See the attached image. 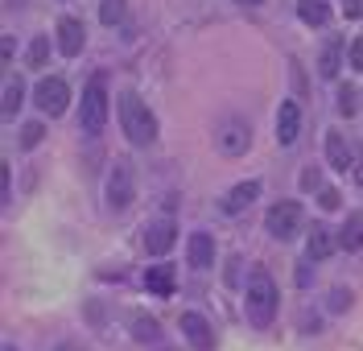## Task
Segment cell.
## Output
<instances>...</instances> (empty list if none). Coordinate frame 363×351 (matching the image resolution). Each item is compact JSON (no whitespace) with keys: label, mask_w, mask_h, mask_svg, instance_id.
<instances>
[{"label":"cell","mask_w":363,"mask_h":351,"mask_svg":"<svg viewBox=\"0 0 363 351\" xmlns=\"http://www.w3.org/2000/svg\"><path fill=\"white\" fill-rule=\"evenodd\" d=\"M116 112H120V128H124V137L133 140V145H153L157 140V116L149 112V104L140 99L136 91H124L116 99Z\"/></svg>","instance_id":"1"},{"label":"cell","mask_w":363,"mask_h":351,"mask_svg":"<svg viewBox=\"0 0 363 351\" xmlns=\"http://www.w3.org/2000/svg\"><path fill=\"white\" fill-rule=\"evenodd\" d=\"M244 306H248L252 327H272L277 318V281L264 264H256L248 273V289H244Z\"/></svg>","instance_id":"2"},{"label":"cell","mask_w":363,"mask_h":351,"mask_svg":"<svg viewBox=\"0 0 363 351\" xmlns=\"http://www.w3.org/2000/svg\"><path fill=\"white\" fill-rule=\"evenodd\" d=\"M79 124H83V133H99L104 124H108V74L104 70H95L87 79V87H83V99H79Z\"/></svg>","instance_id":"3"},{"label":"cell","mask_w":363,"mask_h":351,"mask_svg":"<svg viewBox=\"0 0 363 351\" xmlns=\"http://www.w3.org/2000/svg\"><path fill=\"white\" fill-rule=\"evenodd\" d=\"M136 199V174L133 165L124 162V157H116L112 169H108V182H104V203H108V211H128Z\"/></svg>","instance_id":"4"},{"label":"cell","mask_w":363,"mask_h":351,"mask_svg":"<svg viewBox=\"0 0 363 351\" xmlns=\"http://www.w3.org/2000/svg\"><path fill=\"white\" fill-rule=\"evenodd\" d=\"M264 228H269V235H277V240H294V235L306 228V211H301L297 199L272 203V211L264 215Z\"/></svg>","instance_id":"5"},{"label":"cell","mask_w":363,"mask_h":351,"mask_svg":"<svg viewBox=\"0 0 363 351\" xmlns=\"http://www.w3.org/2000/svg\"><path fill=\"white\" fill-rule=\"evenodd\" d=\"M33 104H38V112L42 116H62L70 108V87L67 79H58V74H45L42 83H38V91H33Z\"/></svg>","instance_id":"6"},{"label":"cell","mask_w":363,"mask_h":351,"mask_svg":"<svg viewBox=\"0 0 363 351\" xmlns=\"http://www.w3.org/2000/svg\"><path fill=\"white\" fill-rule=\"evenodd\" d=\"M215 140H219V149H223L227 157H240V153H248V145H252L248 120H244V116H227L223 124H219Z\"/></svg>","instance_id":"7"},{"label":"cell","mask_w":363,"mask_h":351,"mask_svg":"<svg viewBox=\"0 0 363 351\" xmlns=\"http://www.w3.org/2000/svg\"><path fill=\"white\" fill-rule=\"evenodd\" d=\"M178 327H182L186 343H190L194 351H211V347H215V330H211V323H206V314H199V310H186Z\"/></svg>","instance_id":"8"},{"label":"cell","mask_w":363,"mask_h":351,"mask_svg":"<svg viewBox=\"0 0 363 351\" xmlns=\"http://www.w3.org/2000/svg\"><path fill=\"white\" fill-rule=\"evenodd\" d=\"M335 248H339V232H330L326 223H310V232H306V260L310 264L314 260H326Z\"/></svg>","instance_id":"9"},{"label":"cell","mask_w":363,"mask_h":351,"mask_svg":"<svg viewBox=\"0 0 363 351\" xmlns=\"http://www.w3.org/2000/svg\"><path fill=\"white\" fill-rule=\"evenodd\" d=\"M174 240H178V223H174L169 215H161V219H153V223L145 228V248H149L153 257L169 252V248H174Z\"/></svg>","instance_id":"10"},{"label":"cell","mask_w":363,"mask_h":351,"mask_svg":"<svg viewBox=\"0 0 363 351\" xmlns=\"http://www.w3.org/2000/svg\"><path fill=\"white\" fill-rule=\"evenodd\" d=\"M83 46H87L83 21H79V17H62V21H58V50H62L67 58H74V54H83Z\"/></svg>","instance_id":"11"},{"label":"cell","mask_w":363,"mask_h":351,"mask_svg":"<svg viewBox=\"0 0 363 351\" xmlns=\"http://www.w3.org/2000/svg\"><path fill=\"white\" fill-rule=\"evenodd\" d=\"M297 137H301V108H297L294 99H285L277 108V140L281 145H294Z\"/></svg>","instance_id":"12"},{"label":"cell","mask_w":363,"mask_h":351,"mask_svg":"<svg viewBox=\"0 0 363 351\" xmlns=\"http://www.w3.org/2000/svg\"><path fill=\"white\" fill-rule=\"evenodd\" d=\"M145 289L157 294V298H169V294L178 289V273H174V264H153V269L145 273Z\"/></svg>","instance_id":"13"},{"label":"cell","mask_w":363,"mask_h":351,"mask_svg":"<svg viewBox=\"0 0 363 351\" xmlns=\"http://www.w3.org/2000/svg\"><path fill=\"white\" fill-rule=\"evenodd\" d=\"M256 199H260V182H256V178H248V182H240V186H231L223 194V211H227V215H235V211L252 207Z\"/></svg>","instance_id":"14"},{"label":"cell","mask_w":363,"mask_h":351,"mask_svg":"<svg viewBox=\"0 0 363 351\" xmlns=\"http://www.w3.org/2000/svg\"><path fill=\"white\" fill-rule=\"evenodd\" d=\"M186 260H190L194 269H211V260H215V240H211V232H194L190 235Z\"/></svg>","instance_id":"15"},{"label":"cell","mask_w":363,"mask_h":351,"mask_svg":"<svg viewBox=\"0 0 363 351\" xmlns=\"http://www.w3.org/2000/svg\"><path fill=\"white\" fill-rule=\"evenodd\" d=\"M339 248H342V252H359V248H363V211H351V215L342 219Z\"/></svg>","instance_id":"16"},{"label":"cell","mask_w":363,"mask_h":351,"mask_svg":"<svg viewBox=\"0 0 363 351\" xmlns=\"http://www.w3.org/2000/svg\"><path fill=\"white\" fill-rule=\"evenodd\" d=\"M326 165L347 174L351 169V145L342 140V133H326Z\"/></svg>","instance_id":"17"},{"label":"cell","mask_w":363,"mask_h":351,"mask_svg":"<svg viewBox=\"0 0 363 351\" xmlns=\"http://www.w3.org/2000/svg\"><path fill=\"white\" fill-rule=\"evenodd\" d=\"M21 104H25V83L13 74V79L4 83V95H0V112H4V120L17 116V112H21Z\"/></svg>","instance_id":"18"},{"label":"cell","mask_w":363,"mask_h":351,"mask_svg":"<svg viewBox=\"0 0 363 351\" xmlns=\"http://www.w3.org/2000/svg\"><path fill=\"white\" fill-rule=\"evenodd\" d=\"M339 62H342V42L339 38H330L322 54H318V70H322V79H339Z\"/></svg>","instance_id":"19"},{"label":"cell","mask_w":363,"mask_h":351,"mask_svg":"<svg viewBox=\"0 0 363 351\" xmlns=\"http://www.w3.org/2000/svg\"><path fill=\"white\" fill-rule=\"evenodd\" d=\"M297 17L306 25H314V29H322L330 21V4L326 0H297Z\"/></svg>","instance_id":"20"},{"label":"cell","mask_w":363,"mask_h":351,"mask_svg":"<svg viewBox=\"0 0 363 351\" xmlns=\"http://www.w3.org/2000/svg\"><path fill=\"white\" fill-rule=\"evenodd\" d=\"M133 339H136V343H157V339H161L157 323H153L149 314H136V318H133Z\"/></svg>","instance_id":"21"},{"label":"cell","mask_w":363,"mask_h":351,"mask_svg":"<svg viewBox=\"0 0 363 351\" xmlns=\"http://www.w3.org/2000/svg\"><path fill=\"white\" fill-rule=\"evenodd\" d=\"M128 13V0H99V21L104 25H120Z\"/></svg>","instance_id":"22"},{"label":"cell","mask_w":363,"mask_h":351,"mask_svg":"<svg viewBox=\"0 0 363 351\" xmlns=\"http://www.w3.org/2000/svg\"><path fill=\"white\" fill-rule=\"evenodd\" d=\"M25 58H29V67H45V58H50V42H45L42 33L29 42V54H25Z\"/></svg>","instance_id":"23"},{"label":"cell","mask_w":363,"mask_h":351,"mask_svg":"<svg viewBox=\"0 0 363 351\" xmlns=\"http://www.w3.org/2000/svg\"><path fill=\"white\" fill-rule=\"evenodd\" d=\"M335 104H339V116H355V87H351V83H342Z\"/></svg>","instance_id":"24"},{"label":"cell","mask_w":363,"mask_h":351,"mask_svg":"<svg viewBox=\"0 0 363 351\" xmlns=\"http://www.w3.org/2000/svg\"><path fill=\"white\" fill-rule=\"evenodd\" d=\"M42 137H45V124H42V120L25 124V128H21V149H33V145H38Z\"/></svg>","instance_id":"25"},{"label":"cell","mask_w":363,"mask_h":351,"mask_svg":"<svg viewBox=\"0 0 363 351\" xmlns=\"http://www.w3.org/2000/svg\"><path fill=\"white\" fill-rule=\"evenodd\" d=\"M318 203H322V211H335L339 207V190H318Z\"/></svg>","instance_id":"26"},{"label":"cell","mask_w":363,"mask_h":351,"mask_svg":"<svg viewBox=\"0 0 363 351\" xmlns=\"http://www.w3.org/2000/svg\"><path fill=\"white\" fill-rule=\"evenodd\" d=\"M351 67L363 70V38H355V42H351Z\"/></svg>","instance_id":"27"},{"label":"cell","mask_w":363,"mask_h":351,"mask_svg":"<svg viewBox=\"0 0 363 351\" xmlns=\"http://www.w3.org/2000/svg\"><path fill=\"white\" fill-rule=\"evenodd\" d=\"M297 182H301V190H318V169H301Z\"/></svg>","instance_id":"28"},{"label":"cell","mask_w":363,"mask_h":351,"mask_svg":"<svg viewBox=\"0 0 363 351\" xmlns=\"http://www.w3.org/2000/svg\"><path fill=\"white\" fill-rule=\"evenodd\" d=\"M0 199H4V207H9V162L0 165Z\"/></svg>","instance_id":"29"},{"label":"cell","mask_w":363,"mask_h":351,"mask_svg":"<svg viewBox=\"0 0 363 351\" xmlns=\"http://www.w3.org/2000/svg\"><path fill=\"white\" fill-rule=\"evenodd\" d=\"M13 50H17V42L4 33V42H0V58H4V67H9V58H13Z\"/></svg>","instance_id":"30"},{"label":"cell","mask_w":363,"mask_h":351,"mask_svg":"<svg viewBox=\"0 0 363 351\" xmlns=\"http://www.w3.org/2000/svg\"><path fill=\"white\" fill-rule=\"evenodd\" d=\"M342 13L347 17H363V0H342Z\"/></svg>","instance_id":"31"},{"label":"cell","mask_w":363,"mask_h":351,"mask_svg":"<svg viewBox=\"0 0 363 351\" xmlns=\"http://www.w3.org/2000/svg\"><path fill=\"white\" fill-rule=\"evenodd\" d=\"M310 277H314V269L301 260V269H297V285H310Z\"/></svg>","instance_id":"32"},{"label":"cell","mask_w":363,"mask_h":351,"mask_svg":"<svg viewBox=\"0 0 363 351\" xmlns=\"http://www.w3.org/2000/svg\"><path fill=\"white\" fill-rule=\"evenodd\" d=\"M240 4H264V0H240Z\"/></svg>","instance_id":"33"},{"label":"cell","mask_w":363,"mask_h":351,"mask_svg":"<svg viewBox=\"0 0 363 351\" xmlns=\"http://www.w3.org/2000/svg\"><path fill=\"white\" fill-rule=\"evenodd\" d=\"M62 351H79V347H62Z\"/></svg>","instance_id":"34"},{"label":"cell","mask_w":363,"mask_h":351,"mask_svg":"<svg viewBox=\"0 0 363 351\" xmlns=\"http://www.w3.org/2000/svg\"><path fill=\"white\" fill-rule=\"evenodd\" d=\"M4 351H13V347H4Z\"/></svg>","instance_id":"35"}]
</instances>
